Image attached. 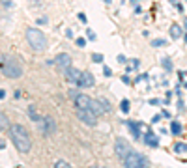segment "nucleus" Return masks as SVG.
Listing matches in <instances>:
<instances>
[{
  "label": "nucleus",
  "instance_id": "f8f14e48",
  "mask_svg": "<svg viewBox=\"0 0 187 168\" xmlns=\"http://www.w3.org/2000/svg\"><path fill=\"white\" fill-rule=\"evenodd\" d=\"M90 97L88 95H84V94H77V97L73 99V103H75V107L77 108H90Z\"/></svg>",
  "mask_w": 187,
  "mask_h": 168
},
{
  "label": "nucleus",
  "instance_id": "f3484780",
  "mask_svg": "<svg viewBox=\"0 0 187 168\" xmlns=\"http://www.w3.org/2000/svg\"><path fill=\"white\" fill-rule=\"evenodd\" d=\"M28 118H30V120H34V122H41V116L36 112V108H34V107H30V108H28Z\"/></svg>",
  "mask_w": 187,
  "mask_h": 168
},
{
  "label": "nucleus",
  "instance_id": "a211bd4d",
  "mask_svg": "<svg viewBox=\"0 0 187 168\" xmlns=\"http://www.w3.org/2000/svg\"><path fill=\"white\" fill-rule=\"evenodd\" d=\"M174 151L176 153H187V144H184V142L174 144Z\"/></svg>",
  "mask_w": 187,
  "mask_h": 168
},
{
  "label": "nucleus",
  "instance_id": "412c9836",
  "mask_svg": "<svg viewBox=\"0 0 187 168\" xmlns=\"http://www.w3.org/2000/svg\"><path fill=\"white\" fill-rule=\"evenodd\" d=\"M152 45H154V47H165L167 41H165V39H152Z\"/></svg>",
  "mask_w": 187,
  "mask_h": 168
},
{
  "label": "nucleus",
  "instance_id": "6ab92c4d",
  "mask_svg": "<svg viewBox=\"0 0 187 168\" xmlns=\"http://www.w3.org/2000/svg\"><path fill=\"white\" fill-rule=\"evenodd\" d=\"M170 131H172V135H176V137H178V135L182 133V125H180L178 122H172V125H170Z\"/></svg>",
  "mask_w": 187,
  "mask_h": 168
},
{
  "label": "nucleus",
  "instance_id": "6e6552de",
  "mask_svg": "<svg viewBox=\"0 0 187 168\" xmlns=\"http://www.w3.org/2000/svg\"><path fill=\"white\" fill-rule=\"evenodd\" d=\"M39 123H41V133H45V135H52V133H56V122H54V118H51V116H43Z\"/></svg>",
  "mask_w": 187,
  "mask_h": 168
},
{
  "label": "nucleus",
  "instance_id": "c756f323",
  "mask_svg": "<svg viewBox=\"0 0 187 168\" xmlns=\"http://www.w3.org/2000/svg\"><path fill=\"white\" fill-rule=\"evenodd\" d=\"M37 22H39V24H47V19H45V17H41V19H39Z\"/></svg>",
  "mask_w": 187,
  "mask_h": 168
},
{
  "label": "nucleus",
  "instance_id": "4468645a",
  "mask_svg": "<svg viewBox=\"0 0 187 168\" xmlns=\"http://www.w3.org/2000/svg\"><path fill=\"white\" fill-rule=\"evenodd\" d=\"M144 144L146 146H150V148H157L159 146V142H157V137L150 131V133H146V137H144Z\"/></svg>",
  "mask_w": 187,
  "mask_h": 168
},
{
  "label": "nucleus",
  "instance_id": "423d86ee",
  "mask_svg": "<svg viewBox=\"0 0 187 168\" xmlns=\"http://www.w3.org/2000/svg\"><path fill=\"white\" fill-rule=\"evenodd\" d=\"M90 110H92L96 116H101V114H105V112H111V105H109V101H105V99H92V101H90Z\"/></svg>",
  "mask_w": 187,
  "mask_h": 168
},
{
  "label": "nucleus",
  "instance_id": "72a5a7b5",
  "mask_svg": "<svg viewBox=\"0 0 187 168\" xmlns=\"http://www.w3.org/2000/svg\"><path fill=\"white\" fill-rule=\"evenodd\" d=\"M184 86H185V88H187V82H185V84H184Z\"/></svg>",
  "mask_w": 187,
  "mask_h": 168
},
{
  "label": "nucleus",
  "instance_id": "7ed1b4c3",
  "mask_svg": "<svg viewBox=\"0 0 187 168\" xmlns=\"http://www.w3.org/2000/svg\"><path fill=\"white\" fill-rule=\"evenodd\" d=\"M124 166L125 168H150V161L146 159V155L137 153V151H129L124 157Z\"/></svg>",
  "mask_w": 187,
  "mask_h": 168
},
{
  "label": "nucleus",
  "instance_id": "bb28decb",
  "mask_svg": "<svg viewBox=\"0 0 187 168\" xmlns=\"http://www.w3.org/2000/svg\"><path fill=\"white\" fill-rule=\"evenodd\" d=\"M79 21H81V22H86V15H84V13H79Z\"/></svg>",
  "mask_w": 187,
  "mask_h": 168
},
{
  "label": "nucleus",
  "instance_id": "20e7f679",
  "mask_svg": "<svg viewBox=\"0 0 187 168\" xmlns=\"http://www.w3.org/2000/svg\"><path fill=\"white\" fill-rule=\"evenodd\" d=\"M0 69H2V73H4L7 79H19V77L22 75L21 64H19L17 60H13V58H6V60L0 64Z\"/></svg>",
  "mask_w": 187,
  "mask_h": 168
},
{
  "label": "nucleus",
  "instance_id": "4be33fe9",
  "mask_svg": "<svg viewBox=\"0 0 187 168\" xmlns=\"http://www.w3.org/2000/svg\"><path fill=\"white\" fill-rule=\"evenodd\" d=\"M163 67H165L167 71H172V62H170L169 58H163Z\"/></svg>",
  "mask_w": 187,
  "mask_h": 168
},
{
  "label": "nucleus",
  "instance_id": "f704fd0d",
  "mask_svg": "<svg viewBox=\"0 0 187 168\" xmlns=\"http://www.w3.org/2000/svg\"><path fill=\"white\" fill-rule=\"evenodd\" d=\"M185 41H187V34H185Z\"/></svg>",
  "mask_w": 187,
  "mask_h": 168
},
{
  "label": "nucleus",
  "instance_id": "1a4fd4ad",
  "mask_svg": "<svg viewBox=\"0 0 187 168\" xmlns=\"http://www.w3.org/2000/svg\"><path fill=\"white\" fill-rule=\"evenodd\" d=\"M54 64H56V67H58L60 71H66V69L71 67V56L66 54V52H62V54H58V56L54 58Z\"/></svg>",
  "mask_w": 187,
  "mask_h": 168
},
{
  "label": "nucleus",
  "instance_id": "9d476101",
  "mask_svg": "<svg viewBox=\"0 0 187 168\" xmlns=\"http://www.w3.org/2000/svg\"><path fill=\"white\" fill-rule=\"evenodd\" d=\"M81 88H92L96 84V79L90 71H81V77H79V82H77Z\"/></svg>",
  "mask_w": 187,
  "mask_h": 168
},
{
  "label": "nucleus",
  "instance_id": "aec40b11",
  "mask_svg": "<svg viewBox=\"0 0 187 168\" xmlns=\"http://www.w3.org/2000/svg\"><path fill=\"white\" fill-rule=\"evenodd\" d=\"M120 108H122V112H124V114H127V112H129V101H127V99H124V101H122V105H120Z\"/></svg>",
  "mask_w": 187,
  "mask_h": 168
},
{
  "label": "nucleus",
  "instance_id": "473e14b6",
  "mask_svg": "<svg viewBox=\"0 0 187 168\" xmlns=\"http://www.w3.org/2000/svg\"><path fill=\"white\" fill-rule=\"evenodd\" d=\"M4 146H6V142H4V140H0V150H2Z\"/></svg>",
  "mask_w": 187,
  "mask_h": 168
},
{
  "label": "nucleus",
  "instance_id": "ddd939ff",
  "mask_svg": "<svg viewBox=\"0 0 187 168\" xmlns=\"http://www.w3.org/2000/svg\"><path fill=\"white\" fill-rule=\"evenodd\" d=\"M127 127H129L131 135L135 137V140H139L140 138V127H142V123L140 122H127Z\"/></svg>",
  "mask_w": 187,
  "mask_h": 168
},
{
  "label": "nucleus",
  "instance_id": "cd10ccee",
  "mask_svg": "<svg viewBox=\"0 0 187 168\" xmlns=\"http://www.w3.org/2000/svg\"><path fill=\"white\" fill-rule=\"evenodd\" d=\"M84 43H86V41H84L82 37H79V39H77V45H79V47H84Z\"/></svg>",
  "mask_w": 187,
  "mask_h": 168
},
{
  "label": "nucleus",
  "instance_id": "0eeeda50",
  "mask_svg": "<svg viewBox=\"0 0 187 168\" xmlns=\"http://www.w3.org/2000/svg\"><path fill=\"white\" fill-rule=\"evenodd\" d=\"M129 151H131V146L127 144V140H124V138H116V142H114V153L118 155V159L124 161V157H125Z\"/></svg>",
  "mask_w": 187,
  "mask_h": 168
},
{
  "label": "nucleus",
  "instance_id": "2eb2a0df",
  "mask_svg": "<svg viewBox=\"0 0 187 168\" xmlns=\"http://www.w3.org/2000/svg\"><path fill=\"white\" fill-rule=\"evenodd\" d=\"M170 36H172V39H180V37L184 36L182 26H180V24H172V26H170Z\"/></svg>",
  "mask_w": 187,
  "mask_h": 168
},
{
  "label": "nucleus",
  "instance_id": "f03ea898",
  "mask_svg": "<svg viewBox=\"0 0 187 168\" xmlns=\"http://www.w3.org/2000/svg\"><path fill=\"white\" fill-rule=\"evenodd\" d=\"M26 41L30 43V47L36 50V52H43L47 49V37L41 30L37 28H28L26 30Z\"/></svg>",
  "mask_w": 187,
  "mask_h": 168
},
{
  "label": "nucleus",
  "instance_id": "5701e85b",
  "mask_svg": "<svg viewBox=\"0 0 187 168\" xmlns=\"http://www.w3.org/2000/svg\"><path fill=\"white\" fill-rule=\"evenodd\" d=\"M54 168H71V166H69V163H66V161H58V163L54 165Z\"/></svg>",
  "mask_w": 187,
  "mask_h": 168
},
{
  "label": "nucleus",
  "instance_id": "c85d7f7f",
  "mask_svg": "<svg viewBox=\"0 0 187 168\" xmlns=\"http://www.w3.org/2000/svg\"><path fill=\"white\" fill-rule=\"evenodd\" d=\"M122 80H124V82H125V84H129V82H131V80H129V77H127V75H124V77H122Z\"/></svg>",
  "mask_w": 187,
  "mask_h": 168
},
{
  "label": "nucleus",
  "instance_id": "9b49d317",
  "mask_svg": "<svg viewBox=\"0 0 187 168\" xmlns=\"http://www.w3.org/2000/svg\"><path fill=\"white\" fill-rule=\"evenodd\" d=\"M64 75H66V80L67 82H73V84H77L79 82V77H81V71L77 69V67H69V69H66L64 71Z\"/></svg>",
  "mask_w": 187,
  "mask_h": 168
},
{
  "label": "nucleus",
  "instance_id": "dca6fc26",
  "mask_svg": "<svg viewBox=\"0 0 187 168\" xmlns=\"http://www.w3.org/2000/svg\"><path fill=\"white\" fill-rule=\"evenodd\" d=\"M6 129H9V120L4 112H0V131H6Z\"/></svg>",
  "mask_w": 187,
  "mask_h": 168
},
{
  "label": "nucleus",
  "instance_id": "f257e3e1",
  "mask_svg": "<svg viewBox=\"0 0 187 168\" xmlns=\"http://www.w3.org/2000/svg\"><path fill=\"white\" fill-rule=\"evenodd\" d=\"M9 137H11L13 146H15L21 153H28V151H30V148H32V140H30L28 131H26L22 125H19V123L9 125Z\"/></svg>",
  "mask_w": 187,
  "mask_h": 168
},
{
  "label": "nucleus",
  "instance_id": "39448f33",
  "mask_svg": "<svg viewBox=\"0 0 187 168\" xmlns=\"http://www.w3.org/2000/svg\"><path fill=\"white\" fill-rule=\"evenodd\" d=\"M77 118H79L84 125H90V127L97 125V116H96L90 108H77Z\"/></svg>",
  "mask_w": 187,
  "mask_h": 168
},
{
  "label": "nucleus",
  "instance_id": "393cba45",
  "mask_svg": "<svg viewBox=\"0 0 187 168\" xmlns=\"http://www.w3.org/2000/svg\"><path fill=\"white\" fill-rule=\"evenodd\" d=\"M86 36H88V37H90V39H92V41H94V39H96V37H97V36H96V34H94V32H92V30H88V32H86Z\"/></svg>",
  "mask_w": 187,
  "mask_h": 168
},
{
  "label": "nucleus",
  "instance_id": "a878e982",
  "mask_svg": "<svg viewBox=\"0 0 187 168\" xmlns=\"http://www.w3.org/2000/svg\"><path fill=\"white\" fill-rule=\"evenodd\" d=\"M103 75H107V77H111V75H112V71H111L109 67H103Z\"/></svg>",
  "mask_w": 187,
  "mask_h": 168
},
{
  "label": "nucleus",
  "instance_id": "2f4dec72",
  "mask_svg": "<svg viewBox=\"0 0 187 168\" xmlns=\"http://www.w3.org/2000/svg\"><path fill=\"white\" fill-rule=\"evenodd\" d=\"M4 97H6V92H4V90H0V99H4Z\"/></svg>",
  "mask_w": 187,
  "mask_h": 168
},
{
  "label": "nucleus",
  "instance_id": "b1692460",
  "mask_svg": "<svg viewBox=\"0 0 187 168\" xmlns=\"http://www.w3.org/2000/svg\"><path fill=\"white\" fill-rule=\"evenodd\" d=\"M92 58H94V62H97V64H99V62H103V56H101V54H94Z\"/></svg>",
  "mask_w": 187,
  "mask_h": 168
},
{
  "label": "nucleus",
  "instance_id": "7c9ffc66",
  "mask_svg": "<svg viewBox=\"0 0 187 168\" xmlns=\"http://www.w3.org/2000/svg\"><path fill=\"white\" fill-rule=\"evenodd\" d=\"M118 62H120V64H124V62H125V56H122V54H120V56H118Z\"/></svg>",
  "mask_w": 187,
  "mask_h": 168
}]
</instances>
